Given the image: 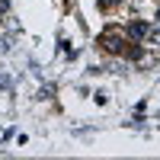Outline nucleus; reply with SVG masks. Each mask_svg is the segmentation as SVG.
I'll list each match as a JSON object with an SVG mask.
<instances>
[{
    "mask_svg": "<svg viewBox=\"0 0 160 160\" xmlns=\"http://www.w3.org/2000/svg\"><path fill=\"white\" fill-rule=\"evenodd\" d=\"M128 32H131V38H144L151 29H148V22H131V29H128Z\"/></svg>",
    "mask_w": 160,
    "mask_h": 160,
    "instance_id": "1",
    "label": "nucleus"
},
{
    "mask_svg": "<svg viewBox=\"0 0 160 160\" xmlns=\"http://www.w3.org/2000/svg\"><path fill=\"white\" fill-rule=\"evenodd\" d=\"M102 45L109 51H122V38H118V35H102Z\"/></svg>",
    "mask_w": 160,
    "mask_h": 160,
    "instance_id": "2",
    "label": "nucleus"
},
{
    "mask_svg": "<svg viewBox=\"0 0 160 160\" xmlns=\"http://www.w3.org/2000/svg\"><path fill=\"white\" fill-rule=\"evenodd\" d=\"M51 93H55V87L48 83V87H42V93H38V99H51Z\"/></svg>",
    "mask_w": 160,
    "mask_h": 160,
    "instance_id": "3",
    "label": "nucleus"
},
{
    "mask_svg": "<svg viewBox=\"0 0 160 160\" xmlns=\"http://www.w3.org/2000/svg\"><path fill=\"white\" fill-rule=\"evenodd\" d=\"M3 87H10V77H3V74H0V90H3Z\"/></svg>",
    "mask_w": 160,
    "mask_h": 160,
    "instance_id": "4",
    "label": "nucleus"
},
{
    "mask_svg": "<svg viewBox=\"0 0 160 160\" xmlns=\"http://www.w3.org/2000/svg\"><path fill=\"white\" fill-rule=\"evenodd\" d=\"M10 10V0H0V13H7Z\"/></svg>",
    "mask_w": 160,
    "mask_h": 160,
    "instance_id": "5",
    "label": "nucleus"
},
{
    "mask_svg": "<svg viewBox=\"0 0 160 160\" xmlns=\"http://www.w3.org/2000/svg\"><path fill=\"white\" fill-rule=\"evenodd\" d=\"M151 38H154V42L160 45V29H154V32H151Z\"/></svg>",
    "mask_w": 160,
    "mask_h": 160,
    "instance_id": "6",
    "label": "nucleus"
},
{
    "mask_svg": "<svg viewBox=\"0 0 160 160\" xmlns=\"http://www.w3.org/2000/svg\"><path fill=\"white\" fill-rule=\"evenodd\" d=\"M157 19H160V13H157Z\"/></svg>",
    "mask_w": 160,
    "mask_h": 160,
    "instance_id": "7",
    "label": "nucleus"
}]
</instances>
